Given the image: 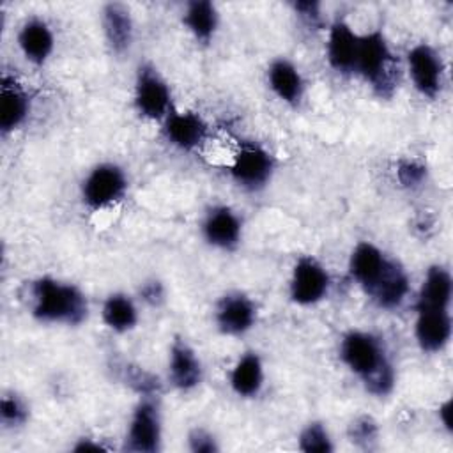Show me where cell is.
Segmentation results:
<instances>
[{"label": "cell", "instance_id": "14", "mask_svg": "<svg viewBox=\"0 0 453 453\" xmlns=\"http://www.w3.org/2000/svg\"><path fill=\"white\" fill-rule=\"evenodd\" d=\"M414 336L421 350L439 352L451 338L449 310H418Z\"/></svg>", "mask_w": 453, "mask_h": 453}, {"label": "cell", "instance_id": "19", "mask_svg": "<svg viewBox=\"0 0 453 453\" xmlns=\"http://www.w3.org/2000/svg\"><path fill=\"white\" fill-rule=\"evenodd\" d=\"M101 21L110 50L117 55L126 53L133 42V18L129 9L122 4H106L101 12Z\"/></svg>", "mask_w": 453, "mask_h": 453}, {"label": "cell", "instance_id": "29", "mask_svg": "<svg viewBox=\"0 0 453 453\" xmlns=\"http://www.w3.org/2000/svg\"><path fill=\"white\" fill-rule=\"evenodd\" d=\"M396 175H398V180L402 182V186L416 188V186H419L425 180L426 166L418 163V161L403 159L396 166Z\"/></svg>", "mask_w": 453, "mask_h": 453}, {"label": "cell", "instance_id": "4", "mask_svg": "<svg viewBox=\"0 0 453 453\" xmlns=\"http://www.w3.org/2000/svg\"><path fill=\"white\" fill-rule=\"evenodd\" d=\"M127 191L124 170L115 163H101L94 166L81 184L83 203L94 211L117 203Z\"/></svg>", "mask_w": 453, "mask_h": 453}, {"label": "cell", "instance_id": "25", "mask_svg": "<svg viewBox=\"0 0 453 453\" xmlns=\"http://www.w3.org/2000/svg\"><path fill=\"white\" fill-rule=\"evenodd\" d=\"M103 322L115 333H127L138 322V310L133 299L122 292L110 294L101 310Z\"/></svg>", "mask_w": 453, "mask_h": 453}, {"label": "cell", "instance_id": "23", "mask_svg": "<svg viewBox=\"0 0 453 453\" xmlns=\"http://www.w3.org/2000/svg\"><path fill=\"white\" fill-rule=\"evenodd\" d=\"M264 384V365L257 352L242 354L232 368L230 386L235 395L253 398L260 393Z\"/></svg>", "mask_w": 453, "mask_h": 453}, {"label": "cell", "instance_id": "32", "mask_svg": "<svg viewBox=\"0 0 453 453\" xmlns=\"http://www.w3.org/2000/svg\"><path fill=\"white\" fill-rule=\"evenodd\" d=\"M140 294H142L143 301L149 303V304H152V306L159 304V303L165 299V288H163V285H161L159 281H156V280L143 283V287L140 288Z\"/></svg>", "mask_w": 453, "mask_h": 453}, {"label": "cell", "instance_id": "33", "mask_svg": "<svg viewBox=\"0 0 453 453\" xmlns=\"http://www.w3.org/2000/svg\"><path fill=\"white\" fill-rule=\"evenodd\" d=\"M74 451H104L106 448L101 446L99 442H92V439H80L74 446H73Z\"/></svg>", "mask_w": 453, "mask_h": 453}, {"label": "cell", "instance_id": "17", "mask_svg": "<svg viewBox=\"0 0 453 453\" xmlns=\"http://www.w3.org/2000/svg\"><path fill=\"white\" fill-rule=\"evenodd\" d=\"M409 292V276L400 264L388 260L386 269L375 285L366 292L380 308L395 310L398 308Z\"/></svg>", "mask_w": 453, "mask_h": 453}, {"label": "cell", "instance_id": "12", "mask_svg": "<svg viewBox=\"0 0 453 453\" xmlns=\"http://www.w3.org/2000/svg\"><path fill=\"white\" fill-rule=\"evenodd\" d=\"M202 363L196 352L184 342L175 340L170 347V363H168V379L172 386L179 391H191L202 382Z\"/></svg>", "mask_w": 453, "mask_h": 453}, {"label": "cell", "instance_id": "18", "mask_svg": "<svg viewBox=\"0 0 453 453\" xmlns=\"http://www.w3.org/2000/svg\"><path fill=\"white\" fill-rule=\"evenodd\" d=\"M388 260L389 258L372 242H359L352 250L349 260V273L357 281V285L363 287L365 292H368L380 278L382 271L388 265Z\"/></svg>", "mask_w": 453, "mask_h": 453}, {"label": "cell", "instance_id": "13", "mask_svg": "<svg viewBox=\"0 0 453 453\" xmlns=\"http://www.w3.org/2000/svg\"><path fill=\"white\" fill-rule=\"evenodd\" d=\"M357 46L359 35L352 27L343 19L333 21L327 35V62L334 71L343 74L354 73Z\"/></svg>", "mask_w": 453, "mask_h": 453}, {"label": "cell", "instance_id": "2", "mask_svg": "<svg viewBox=\"0 0 453 453\" xmlns=\"http://www.w3.org/2000/svg\"><path fill=\"white\" fill-rule=\"evenodd\" d=\"M32 315L46 324L78 326L87 319L85 294L73 283L39 278L32 283Z\"/></svg>", "mask_w": 453, "mask_h": 453}, {"label": "cell", "instance_id": "11", "mask_svg": "<svg viewBox=\"0 0 453 453\" xmlns=\"http://www.w3.org/2000/svg\"><path fill=\"white\" fill-rule=\"evenodd\" d=\"M205 241L219 250H234L242 234L241 218L226 205L212 207L202 225Z\"/></svg>", "mask_w": 453, "mask_h": 453}, {"label": "cell", "instance_id": "28", "mask_svg": "<svg viewBox=\"0 0 453 453\" xmlns=\"http://www.w3.org/2000/svg\"><path fill=\"white\" fill-rule=\"evenodd\" d=\"M349 437L356 444L368 446L377 437V423L370 416H359L350 423Z\"/></svg>", "mask_w": 453, "mask_h": 453}, {"label": "cell", "instance_id": "8", "mask_svg": "<svg viewBox=\"0 0 453 453\" xmlns=\"http://www.w3.org/2000/svg\"><path fill=\"white\" fill-rule=\"evenodd\" d=\"M331 280L326 267L313 257H301L290 278V299L301 306H310L327 296Z\"/></svg>", "mask_w": 453, "mask_h": 453}, {"label": "cell", "instance_id": "24", "mask_svg": "<svg viewBox=\"0 0 453 453\" xmlns=\"http://www.w3.org/2000/svg\"><path fill=\"white\" fill-rule=\"evenodd\" d=\"M218 9L209 0H193L186 5L182 23L196 41L207 44L218 28Z\"/></svg>", "mask_w": 453, "mask_h": 453}, {"label": "cell", "instance_id": "20", "mask_svg": "<svg viewBox=\"0 0 453 453\" xmlns=\"http://www.w3.org/2000/svg\"><path fill=\"white\" fill-rule=\"evenodd\" d=\"M30 113V99L14 78H2L0 94V129L4 134L18 129Z\"/></svg>", "mask_w": 453, "mask_h": 453}, {"label": "cell", "instance_id": "26", "mask_svg": "<svg viewBox=\"0 0 453 453\" xmlns=\"http://www.w3.org/2000/svg\"><path fill=\"white\" fill-rule=\"evenodd\" d=\"M299 449L306 453H329L333 451V441L327 428L319 423H308L299 434Z\"/></svg>", "mask_w": 453, "mask_h": 453}, {"label": "cell", "instance_id": "1", "mask_svg": "<svg viewBox=\"0 0 453 453\" xmlns=\"http://www.w3.org/2000/svg\"><path fill=\"white\" fill-rule=\"evenodd\" d=\"M340 357L356 373L368 393L386 396L395 386V370L382 342L366 331H349L340 343Z\"/></svg>", "mask_w": 453, "mask_h": 453}, {"label": "cell", "instance_id": "31", "mask_svg": "<svg viewBox=\"0 0 453 453\" xmlns=\"http://www.w3.org/2000/svg\"><path fill=\"white\" fill-rule=\"evenodd\" d=\"M296 14L308 25V27H320L322 25V14H320V4L319 2H296L294 4Z\"/></svg>", "mask_w": 453, "mask_h": 453}, {"label": "cell", "instance_id": "7", "mask_svg": "<svg viewBox=\"0 0 453 453\" xmlns=\"http://www.w3.org/2000/svg\"><path fill=\"white\" fill-rule=\"evenodd\" d=\"M273 156L257 143H244L230 165L232 179L244 189L257 191L264 188L273 175Z\"/></svg>", "mask_w": 453, "mask_h": 453}, {"label": "cell", "instance_id": "9", "mask_svg": "<svg viewBox=\"0 0 453 453\" xmlns=\"http://www.w3.org/2000/svg\"><path fill=\"white\" fill-rule=\"evenodd\" d=\"M407 65L416 90L425 97H435L442 85V60L437 51L419 42L409 50Z\"/></svg>", "mask_w": 453, "mask_h": 453}, {"label": "cell", "instance_id": "16", "mask_svg": "<svg viewBox=\"0 0 453 453\" xmlns=\"http://www.w3.org/2000/svg\"><path fill=\"white\" fill-rule=\"evenodd\" d=\"M18 46L30 64L42 65L55 48V37L50 25L39 18L27 19L19 28Z\"/></svg>", "mask_w": 453, "mask_h": 453}, {"label": "cell", "instance_id": "6", "mask_svg": "<svg viewBox=\"0 0 453 453\" xmlns=\"http://www.w3.org/2000/svg\"><path fill=\"white\" fill-rule=\"evenodd\" d=\"M124 448L136 453H156L161 448V414L150 396H145L134 407Z\"/></svg>", "mask_w": 453, "mask_h": 453}, {"label": "cell", "instance_id": "15", "mask_svg": "<svg viewBox=\"0 0 453 453\" xmlns=\"http://www.w3.org/2000/svg\"><path fill=\"white\" fill-rule=\"evenodd\" d=\"M166 140L180 150L196 149L207 136V124L198 113L193 111H172L165 119Z\"/></svg>", "mask_w": 453, "mask_h": 453}, {"label": "cell", "instance_id": "27", "mask_svg": "<svg viewBox=\"0 0 453 453\" xmlns=\"http://www.w3.org/2000/svg\"><path fill=\"white\" fill-rule=\"evenodd\" d=\"M28 418V411H27V405L25 402L16 396L14 393L11 395H4L2 400H0V419L5 426H19L27 421Z\"/></svg>", "mask_w": 453, "mask_h": 453}, {"label": "cell", "instance_id": "3", "mask_svg": "<svg viewBox=\"0 0 453 453\" xmlns=\"http://www.w3.org/2000/svg\"><path fill=\"white\" fill-rule=\"evenodd\" d=\"M354 73L361 74L379 96H389L395 88V65L389 44L380 30L359 35Z\"/></svg>", "mask_w": 453, "mask_h": 453}, {"label": "cell", "instance_id": "5", "mask_svg": "<svg viewBox=\"0 0 453 453\" xmlns=\"http://www.w3.org/2000/svg\"><path fill=\"white\" fill-rule=\"evenodd\" d=\"M172 94L168 83L152 64H142L136 73L134 83V106L136 111L150 120L166 119L170 113Z\"/></svg>", "mask_w": 453, "mask_h": 453}, {"label": "cell", "instance_id": "10", "mask_svg": "<svg viewBox=\"0 0 453 453\" xmlns=\"http://www.w3.org/2000/svg\"><path fill=\"white\" fill-rule=\"evenodd\" d=\"M257 320L255 303L241 292H230L221 297L216 308V326L223 334L239 336L248 333Z\"/></svg>", "mask_w": 453, "mask_h": 453}, {"label": "cell", "instance_id": "21", "mask_svg": "<svg viewBox=\"0 0 453 453\" xmlns=\"http://www.w3.org/2000/svg\"><path fill=\"white\" fill-rule=\"evenodd\" d=\"M453 281L442 265L428 267L418 296V310H449Z\"/></svg>", "mask_w": 453, "mask_h": 453}, {"label": "cell", "instance_id": "34", "mask_svg": "<svg viewBox=\"0 0 453 453\" xmlns=\"http://www.w3.org/2000/svg\"><path fill=\"white\" fill-rule=\"evenodd\" d=\"M439 418L444 425V428L448 432H451V400H446L441 407H439Z\"/></svg>", "mask_w": 453, "mask_h": 453}, {"label": "cell", "instance_id": "30", "mask_svg": "<svg viewBox=\"0 0 453 453\" xmlns=\"http://www.w3.org/2000/svg\"><path fill=\"white\" fill-rule=\"evenodd\" d=\"M188 444H189V449L195 453H214L219 449L214 435L203 428L191 430L188 435Z\"/></svg>", "mask_w": 453, "mask_h": 453}, {"label": "cell", "instance_id": "22", "mask_svg": "<svg viewBox=\"0 0 453 453\" xmlns=\"http://www.w3.org/2000/svg\"><path fill=\"white\" fill-rule=\"evenodd\" d=\"M269 87L287 104H297L303 97L304 81L299 69L287 58H276L267 71Z\"/></svg>", "mask_w": 453, "mask_h": 453}]
</instances>
